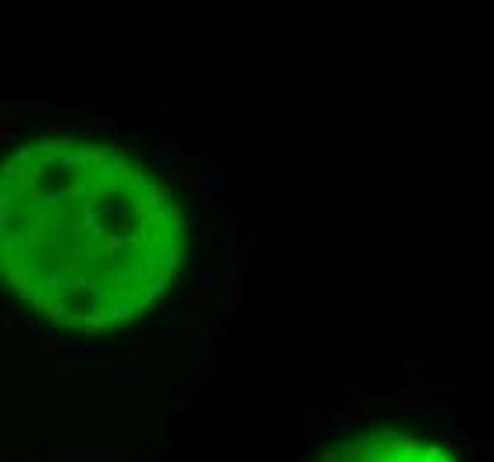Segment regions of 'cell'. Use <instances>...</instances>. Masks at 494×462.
<instances>
[{
  "mask_svg": "<svg viewBox=\"0 0 494 462\" xmlns=\"http://www.w3.org/2000/svg\"><path fill=\"white\" fill-rule=\"evenodd\" d=\"M15 107H18V110H36V114L43 110V114H47V104H43V100H15Z\"/></svg>",
  "mask_w": 494,
  "mask_h": 462,
  "instance_id": "277c9868",
  "label": "cell"
},
{
  "mask_svg": "<svg viewBox=\"0 0 494 462\" xmlns=\"http://www.w3.org/2000/svg\"><path fill=\"white\" fill-rule=\"evenodd\" d=\"M167 110H171V100H167V97H160V100H149V114H153V117H171Z\"/></svg>",
  "mask_w": 494,
  "mask_h": 462,
  "instance_id": "3957f363",
  "label": "cell"
},
{
  "mask_svg": "<svg viewBox=\"0 0 494 462\" xmlns=\"http://www.w3.org/2000/svg\"><path fill=\"white\" fill-rule=\"evenodd\" d=\"M242 310V267H228V313Z\"/></svg>",
  "mask_w": 494,
  "mask_h": 462,
  "instance_id": "6da1fadb",
  "label": "cell"
},
{
  "mask_svg": "<svg viewBox=\"0 0 494 462\" xmlns=\"http://www.w3.org/2000/svg\"><path fill=\"white\" fill-rule=\"evenodd\" d=\"M153 359H157V366L167 359V331H157V334H153Z\"/></svg>",
  "mask_w": 494,
  "mask_h": 462,
  "instance_id": "7a4b0ae2",
  "label": "cell"
}]
</instances>
